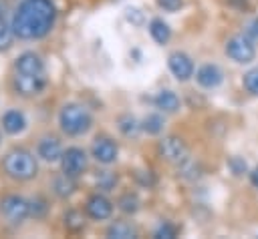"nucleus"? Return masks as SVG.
<instances>
[{
  "label": "nucleus",
  "mask_w": 258,
  "mask_h": 239,
  "mask_svg": "<svg viewBox=\"0 0 258 239\" xmlns=\"http://www.w3.org/2000/svg\"><path fill=\"white\" fill-rule=\"evenodd\" d=\"M226 165H228V169H230V173H232L234 177H242V175L248 171V165H246V161H244L242 157H230V159L226 161Z\"/></svg>",
  "instance_id": "c756f323"
},
{
  "label": "nucleus",
  "mask_w": 258,
  "mask_h": 239,
  "mask_svg": "<svg viewBox=\"0 0 258 239\" xmlns=\"http://www.w3.org/2000/svg\"><path fill=\"white\" fill-rule=\"evenodd\" d=\"M46 86H48L46 74H24L12 70L10 88L20 98H36L46 90Z\"/></svg>",
  "instance_id": "39448f33"
},
{
  "label": "nucleus",
  "mask_w": 258,
  "mask_h": 239,
  "mask_svg": "<svg viewBox=\"0 0 258 239\" xmlns=\"http://www.w3.org/2000/svg\"><path fill=\"white\" fill-rule=\"evenodd\" d=\"M167 68L175 76V80H179V82L189 80L194 76V72H196V66H194L191 56L185 54L183 50L169 52V56H167Z\"/></svg>",
  "instance_id": "9b49d317"
},
{
  "label": "nucleus",
  "mask_w": 258,
  "mask_h": 239,
  "mask_svg": "<svg viewBox=\"0 0 258 239\" xmlns=\"http://www.w3.org/2000/svg\"><path fill=\"white\" fill-rule=\"evenodd\" d=\"M2 133H4V131H2V127H0V145H2Z\"/></svg>",
  "instance_id": "c9c22d12"
},
{
  "label": "nucleus",
  "mask_w": 258,
  "mask_h": 239,
  "mask_svg": "<svg viewBox=\"0 0 258 239\" xmlns=\"http://www.w3.org/2000/svg\"><path fill=\"white\" fill-rule=\"evenodd\" d=\"M56 123H58V129H60L62 135H67L71 139H77V137L87 135L93 129L95 121H93L91 110L85 104L71 100V102H64L58 108Z\"/></svg>",
  "instance_id": "7ed1b4c3"
},
{
  "label": "nucleus",
  "mask_w": 258,
  "mask_h": 239,
  "mask_svg": "<svg viewBox=\"0 0 258 239\" xmlns=\"http://www.w3.org/2000/svg\"><path fill=\"white\" fill-rule=\"evenodd\" d=\"M163 127H165V118L161 116V110L159 112H149L141 118V131L149 137H157L163 133Z\"/></svg>",
  "instance_id": "5701e85b"
},
{
  "label": "nucleus",
  "mask_w": 258,
  "mask_h": 239,
  "mask_svg": "<svg viewBox=\"0 0 258 239\" xmlns=\"http://www.w3.org/2000/svg\"><path fill=\"white\" fill-rule=\"evenodd\" d=\"M117 129H119V133L123 135V137H127V139H137V135L139 133H143L141 131V121H137L133 114H129V112H125V114H121L119 118H117Z\"/></svg>",
  "instance_id": "4be33fe9"
},
{
  "label": "nucleus",
  "mask_w": 258,
  "mask_h": 239,
  "mask_svg": "<svg viewBox=\"0 0 258 239\" xmlns=\"http://www.w3.org/2000/svg\"><path fill=\"white\" fill-rule=\"evenodd\" d=\"M0 219L8 227H20L30 219V203L24 195L4 193L0 197Z\"/></svg>",
  "instance_id": "20e7f679"
},
{
  "label": "nucleus",
  "mask_w": 258,
  "mask_h": 239,
  "mask_svg": "<svg viewBox=\"0 0 258 239\" xmlns=\"http://www.w3.org/2000/svg\"><path fill=\"white\" fill-rule=\"evenodd\" d=\"M242 84H244V88H246L250 94L258 96V68H250V70L244 74Z\"/></svg>",
  "instance_id": "c85d7f7f"
},
{
  "label": "nucleus",
  "mask_w": 258,
  "mask_h": 239,
  "mask_svg": "<svg viewBox=\"0 0 258 239\" xmlns=\"http://www.w3.org/2000/svg\"><path fill=\"white\" fill-rule=\"evenodd\" d=\"M244 34L250 40H258V16H254L246 26H244Z\"/></svg>",
  "instance_id": "2f4dec72"
},
{
  "label": "nucleus",
  "mask_w": 258,
  "mask_h": 239,
  "mask_svg": "<svg viewBox=\"0 0 258 239\" xmlns=\"http://www.w3.org/2000/svg\"><path fill=\"white\" fill-rule=\"evenodd\" d=\"M58 165H60V171H62V173H67V175L79 179V177H83V175L87 173V169H89V153H87L83 147H77V145L67 147V149L62 151V157H60Z\"/></svg>",
  "instance_id": "423d86ee"
},
{
  "label": "nucleus",
  "mask_w": 258,
  "mask_h": 239,
  "mask_svg": "<svg viewBox=\"0 0 258 239\" xmlns=\"http://www.w3.org/2000/svg\"><path fill=\"white\" fill-rule=\"evenodd\" d=\"M2 173L12 179L14 183H30L38 177V157H34L32 151L26 147H12L2 157Z\"/></svg>",
  "instance_id": "f03ea898"
},
{
  "label": "nucleus",
  "mask_w": 258,
  "mask_h": 239,
  "mask_svg": "<svg viewBox=\"0 0 258 239\" xmlns=\"http://www.w3.org/2000/svg\"><path fill=\"white\" fill-rule=\"evenodd\" d=\"M177 225H173L171 221H163L157 225V229L153 231V237L155 239H175L177 237Z\"/></svg>",
  "instance_id": "cd10ccee"
},
{
  "label": "nucleus",
  "mask_w": 258,
  "mask_h": 239,
  "mask_svg": "<svg viewBox=\"0 0 258 239\" xmlns=\"http://www.w3.org/2000/svg\"><path fill=\"white\" fill-rule=\"evenodd\" d=\"M248 179H250V185L254 189H258V167H254L250 173H248Z\"/></svg>",
  "instance_id": "473e14b6"
},
{
  "label": "nucleus",
  "mask_w": 258,
  "mask_h": 239,
  "mask_svg": "<svg viewBox=\"0 0 258 239\" xmlns=\"http://www.w3.org/2000/svg\"><path fill=\"white\" fill-rule=\"evenodd\" d=\"M177 175L183 181H198L202 177V167H200L198 161H194L191 157H187L183 163L177 165Z\"/></svg>",
  "instance_id": "393cba45"
},
{
  "label": "nucleus",
  "mask_w": 258,
  "mask_h": 239,
  "mask_svg": "<svg viewBox=\"0 0 258 239\" xmlns=\"http://www.w3.org/2000/svg\"><path fill=\"white\" fill-rule=\"evenodd\" d=\"M6 12V0H0V16H4Z\"/></svg>",
  "instance_id": "f704fd0d"
},
{
  "label": "nucleus",
  "mask_w": 258,
  "mask_h": 239,
  "mask_svg": "<svg viewBox=\"0 0 258 239\" xmlns=\"http://www.w3.org/2000/svg\"><path fill=\"white\" fill-rule=\"evenodd\" d=\"M119 183V177L113 171H97L95 175V187L101 193H111Z\"/></svg>",
  "instance_id": "a878e982"
},
{
  "label": "nucleus",
  "mask_w": 258,
  "mask_h": 239,
  "mask_svg": "<svg viewBox=\"0 0 258 239\" xmlns=\"http://www.w3.org/2000/svg\"><path fill=\"white\" fill-rule=\"evenodd\" d=\"M77 191V179L58 171L54 175L48 177V193L54 197V199H60V201H67L75 195Z\"/></svg>",
  "instance_id": "ddd939ff"
},
{
  "label": "nucleus",
  "mask_w": 258,
  "mask_h": 239,
  "mask_svg": "<svg viewBox=\"0 0 258 239\" xmlns=\"http://www.w3.org/2000/svg\"><path fill=\"white\" fill-rule=\"evenodd\" d=\"M62 151H64V149H62L60 139H58L56 135H52V133H44V135L36 141V157H38L40 161L48 163V165L58 163L60 157H62Z\"/></svg>",
  "instance_id": "f8f14e48"
},
{
  "label": "nucleus",
  "mask_w": 258,
  "mask_h": 239,
  "mask_svg": "<svg viewBox=\"0 0 258 239\" xmlns=\"http://www.w3.org/2000/svg\"><path fill=\"white\" fill-rule=\"evenodd\" d=\"M91 157L99 165H113L117 161V157H119V147L111 137L99 135L91 143Z\"/></svg>",
  "instance_id": "9d476101"
},
{
  "label": "nucleus",
  "mask_w": 258,
  "mask_h": 239,
  "mask_svg": "<svg viewBox=\"0 0 258 239\" xmlns=\"http://www.w3.org/2000/svg\"><path fill=\"white\" fill-rule=\"evenodd\" d=\"M0 127H2V131H4V135H8V137H18V135H22L24 131H26V127H28V118H26V114L20 110V108H6L4 112H2V116H0Z\"/></svg>",
  "instance_id": "2eb2a0df"
},
{
  "label": "nucleus",
  "mask_w": 258,
  "mask_h": 239,
  "mask_svg": "<svg viewBox=\"0 0 258 239\" xmlns=\"http://www.w3.org/2000/svg\"><path fill=\"white\" fill-rule=\"evenodd\" d=\"M117 209L123 213V215H135L139 209H141V199L137 197V193L133 191H125L117 197Z\"/></svg>",
  "instance_id": "b1692460"
},
{
  "label": "nucleus",
  "mask_w": 258,
  "mask_h": 239,
  "mask_svg": "<svg viewBox=\"0 0 258 239\" xmlns=\"http://www.w3.org/2000/svg\"><path fill=\"white\" fill-rule=\"evenodd\" d=\"M222 80H224V72L218 64L206 62L196 70V82L202 88H216L222 84Z\"/></svg>",
  "instance_id": "dca6fc26"
},
{
  "label": "nucleus",
  "mask_w": 258,
  "mask_h": 239,
  "mask_svg": "<svg viewBox=\"0 0 258 239\" xmlns=\"http://www.w3.org/2000/svg\"><path fill=\"white\" fill-rule=\"evenodd\" d=\"M155 2L165 12H177L179 8H183V0H155Z\"/></svg>",
  "instance_id": "7c9ffc66"
},
{
  "label": "nucleus",
  "mask_w": 258,
  "mask_h": 239,
  "mask_svg": "<svg viewBox=\"0 0 258 239\" xmlns=\"http://www.w3.org/2000/svg\"><path fill=\"white\" fill-rule=\"evenodd\" d=\"M153 104H155V108L161 110L163 114H173V112L179 110L181 100H179V96H177L171 88H161V90H157V94L153 96Z\"/></svg>",
  "instance_id": "f3484780"
},
{
  "label": "nucleus",
  "mask_w": 258,
  "mask_h": 239,
  "mask_svg": "<svg viewBox=\"0 0 258 239\" xmlns=\"http://www.w3.org/2000/svg\"><path fill=\"white\" fill-rule=\"evenodd\" d=\"M14 30H12V24L0 16V52H6L12 44H14Z\"/></svg>",
  "instance_id": "bb28decb"
},
{
  "label": "nucleus",
  "mask_w": 258,
  "mask_h": 239,
  "mask_svg": "<svg viewBox=\"0 0 258 239\" xmlns=\"http://www.w3.org/2000/svg\"><path fill=\"white\" fill-rule=\"evenodd\" d=\"M254 40H250L246 34H236L232 38H228L226 46H224V52L228 58H232L234 62L238 64H248L254 60L256 56V48L252 44Z\"/></svg>",
  "instance_id": "6e6552de"
},
{
  "label": "nucleus",
  "mask_w": 258,
  "mask_h": 239,
  "mask_svg": "<svg viewBox=\"0 0 258 239\" xmlns=\"http://www.w3.org/2000/svg\"><path fill=\"white\" fill-rule=\"evenodd\" d=\"M113 209H115L113 201H111L105 193H101V191L91 193V195L85 199V205H83V211H85L87 217L93 219V221H107V219H111Z\"/></svg>",
  "instance_id": "1a4fd4ad"
},
{
  "label": "nucleus",
  "mask_w": 258,
  "mask_h": 239,
  "mask_svg": "<svg viewBox=\"0 0 258 239\" xmlns=\"http://www.w3.org/2000/svg\"><path fill=\"white\" fill-rule=\"evenodd\" d=\"M157 155H159L161 161L177 167L179 163H183L189 157V149H187V145H185L183 139H179L175 135H167V137L159 139V143H157Z\"/></svg>",
  "instance_id": "0eeeda50"
},
{
  "label": "nucleus",
  "mask_w": 258,
  "mask_h": 239,
  "mask_svg": "<svg viewBox=\"0 0 258 239\" xmlns=\"http://www.w3.org/2000/svg\"><path fill=\"white\" fill-rule=\"evenodd\" d=\"M230 4H236L240 10H244V8H248V2L246 0H230Z\"/></svg>",
  "instance_id": "72a5a7b5"
},
{
  "label": "nucleus",
  "mask_w": 258,
  "mask_h": 239,
  "mask_svg": "<svg viewBox=\"0 0 258 239\" xmlns=\"http://www.w3.org/2000/svg\"><path fill=\"white\" fill-rule=\"evenodd\" d=\"M149 36L157 42V44H167L169 42V38H171V28H169V24L163 20V18H151L149 20Z\"/></svg>",
  "instance_id": "412c9836"
},
{
  "label": "nucleus",
  "mask_w": 258,
  "mask_h": 239,
  "mask_svg": "<svg viewBox=\"0 0 258 239\" xmlns=\"http://www.w3.org/2000/svg\"><path fill=\"white\" fill-rule=\"evenodd\" d=\"M105 235H107L109 239H135V237L139 235V231H137V227H135L133 223L117 219V221H113V223L107 225Z\"/></svg>",
  "instance_id": "6ab92c4d"
},
{
  "label": "nucleus",
  "mask_w": 258,
  "mask_h": 239,
  "mask_svg": "<svg viewBox=\"0 0 258 239\" xmlns=\"http://www.w3.org/2000/svg\"><path fill=\"white\" fill-rule=\"evenodd\" d=\"M28 203H30V219L42 221V219L48 217V213H50V199L44 193H36L34 197L28 199Z\"/></svg>",
  "instance_id": "aec40b11"
},
{
  "label": "nucleus",
  "mask_w": 258,
  "mask_h": 239,
  "mask_svg": "<svg viewBox=\"0 0 258 239\" xmlns=\"http://www.w3.org/2000/svg\"><path fill=\"white\" fill-rule=\"evenodd\" d=\"M58 8L54 0H20L10 24L14 36L24 42L46 38L56 24Z\"/></svg>",
  "instance_id": "f257e3e1"
},
{
  "label": "nucleus",
  "mask_w": 258,
  "mask_h": 239,
  "mask_svg": "<svg viewBox=\"0 0 258 239\" xmlns=\"http://www.w3.org/2000/svg\"><path fill=\"white\" fill-rule=\"evenodd\" d=\"M12 70L14 72H24V74H46V66L44 60L38 52L34 50H24L20 52L14 62H12Z\"/></svg>",
  "instance_id": "4468645a"
},
{
  "label": "nucleus",
  "mask_w": 258,
  "mask_h": 239,
  "mask_svg": "<svg viewBox=\"0 0 258 239\" xmlns=\"http://www.w3.org/2000/svg\"><path fill=\"white\" fill-rule=\"evenodd\" d=\"M87 219H89V217H87L85 211L71 207V209H67V211L62 213V229H64L67 233L77 235V233H81V231L85 229Z\"/></svg>",
  "instance_id": "a211bd4d"
}]
</instances>
